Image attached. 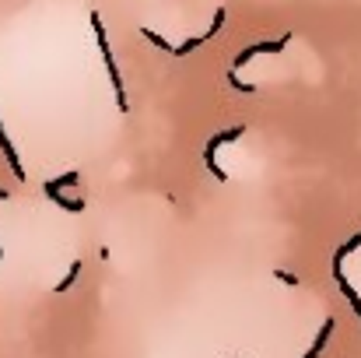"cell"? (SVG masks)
Listing matches in <instances>:
<instances>
[{"label":"cell","mask_w":361,"mask_h":358,"mask_svg":"<svg viewBox=\"0 0 361 358\" xmlns=\"http://www.w3.org/2000/svg\"><path fill=\"white\" fill-rule=\"evenodd\" d=\"M334 281H337V285H341V292L348 295V306L361 316V295L351 288V281H348V274H344V263H334Z\"/></svg>","instance_id":"cell-4"},{"label":"cell","mask_w":361,"mask_h":358,"mask_svg":"<svg viewBox=\"0 0 361 358\" xmlns=\"http://www.w3.org/2000/svg\"><path fill=\"white\" fill-rule=\"evenodd\" d=\"M277 278H281L284 285H298V278H295V274H288V270H277Z\"/></svg>","instance_id":"cell-10"},{"label":"cell","mask_w":361,"mask_h":358,"mask_svg":"<svg viewBox=\"0 0 361 358\" xmlns=\"http://www.w3.org/2000/svg\"><path fill=\"white\" fill-rule=\"evenodd\" d=\"M78 274H81V260H78V263H71V270H67V278H63V281L56 285V292H67V288H71V285L78 281Z\"/></svg>","instance_id":"cell-9"},{"label":"cell","mask_w":361,"mask_h":358,"mask_svg":"<svg viewBox=\"0 0 361 358\" xmlns=\"http://www.w3.org/2000/svg\"><path fill=\"white\" fill-rule=\"evenodd\" d=\"M242 133H245V126H228V130L214 133V137L204 144V165H207V172H211L218 183H228V172L218 165V158H214V155H218V148H221V144H228V141H239Z\"/></svg>","instance_id":"cell-2"},{"label":"cell","mask_w":361,"mask_h":358,"mask_svg":"<svg viewBox=\"0 0 361 358\" xmlns=\"http://www.w3.org/2000/svg\"><path fill=\"white\" fill-rule=\"evenodd\" d=\"M78 183V172H63L60 179H53V183H46V193H60L63 186H74Z\"/></svg>","instance_id":"cell-7"},{"label":"cell","mask_w":361,"mask_h":358,"mask_svg":"<svg viewBox=\"0 0 361 358\" xmlns=\"http://www.w3.org/2000/svg\"><path fill=\"white\" fill-rule=\"evenodd\" d=\"M291 42V35H284V39H277V42H256V46H249V49H242L239 56H235V67L242 64H249L252 56H259V53H277V49H284Z\"/></svg>","instance_id":"cell-3"},{"label":"cell","mask_w":361,"mask_h":358,"mask_svg":"<svg viewBox=\"0 0 361 358\" xmlns=\"http://www.w3.org/2000/svg\"><path fill=\"white\" fill-rule=\"evenodd\" d=\"M334 327H337L334 320H326V323H323V330H319V338H316V345L309 348V355H305V358H319V355H323V348H326V341L334 338Z\"/></svg>","instance_id":"cell-5"},{"label":"cell","mask_w":361,"mask_h":358,"mask_svg":"<svg viewBox=\"0 0 361 358\" xmlns=\"http://www.w3.org/2000/svg\"><path fill=\"white\" fill-rule=\"evenodd\" d=\"M92 25H95V39H99V49H102V60H106V71H109V81L116 88V102H120V113H126V92H123V78H120V67L113 60V49H109V39H106V28H102V18L92 14Z\"/></svg>","instance_id":"cell-1"},{"label":"cell","mask_w":361,"mask_h":358,"mask_svg":"<svg viewBox=\"0 0 361 358\" xmlns=\"http://www.w3.org/2000/svg\"><path fill=\"white\" fill-rule=\"evenodd\" d=\"M46 197H49V201H56L63 211H74V215H78V211H85V201H67L63 193H46Z\"/></svg>","instance_id":"cell-8"},{"label":"cell","mask_w":361,"mask_h":358,"mask_svg":"<svg viewBox=\"0 0 361 358\" xmlns=\"http://www.w3.org/2000/svg\"><path fill=\"white\" fill-rule=\"evenodd\" d=\"M358 246H361V232H358V236H351L348 242H344V246H341V249H337V253H334V263H344V260H348V256H351Z\"/></svg>","instance_id":"cell-6"}]
</instances>
